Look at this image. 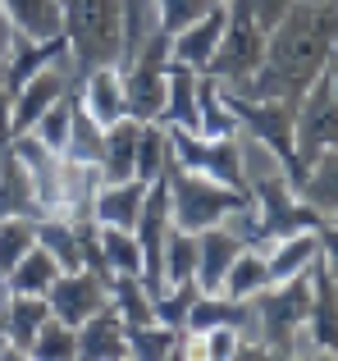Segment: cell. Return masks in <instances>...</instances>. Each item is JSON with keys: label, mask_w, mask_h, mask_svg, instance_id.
I'll list each match as a JSON object with an SVG mask.
<instances>
[{"label": "cell", "mask_w": 338, "mask_h": 361, "mask_svg": "<svg viewBox=\"0 0 338 361\" xmlns=\"http://www.w3.org/2000/svg\"><path fill=\"white\" fill-rule=\"evenodd\" d=\"M338 51V0H293L288 14L265 32V60L242 87V97H270L297 110Z\"/></svg>", "instance_id": "cell-1"}, {"label": "cell", "mask_w": 338, "mask_h": 361, "mask_svg": "<svg viewBox=\"0 0 338 361\" xmlns=\"http://www.w3.org/2000/svg\"><path fill=\"white\" fill-rule=\"evenodd\" d=\"M161 178L169 188V220H174V229H187V233H206L211 224H224L229 215L256 206L251 202V188L215 183V178L196 174V169H183L174 160H169V169Z\"/></svg>", "instance_id": "cell-2"}, {"label": "cell", "mask_w": 338, "mask_h": 361, "mask_svg": "<svg viewBox=\"0 0 338 361\" xmlns=\"http://www.w3.org/2000/svg\"><path fill=\"white\" fill-rule=\"evenodd\" d=\"M69 37L78 78L96 64H119L124 51V0H55Z\"/></svg>", "instance_id": "cell-3"}, {"label": "cell", "mask_w": 338, "mask_h": 361, "mask_svg": "<svg viewBox=\"0 0 338 361\" xmlns=\"http://www.w3.org/2000/svg\"><path fill=\"white\" fill-rule=\"evenodd\" d=\"M224 101H229L233 119H238V133H247L251 142L270 151V156L284 165V178L293 188L306 183V165L297 160V137H293V106L284 101H270V97H242V92L224 87Z\"/></svg>", "instance_id": "cell-4"}, {"label": "cell", "mask_w": 338, "mask_h": 361, "mask_svg": "<svg viewBox=\"0 0 338 361\" xmlns=\"http://www.w3.org/2000/svg\"><path fill=\"white\" fill-rule=\"evenodd\" d=\"M251 311H256V338L270 348V357H297V338L311 311V270L265 283L251 298Z\"/></svg>", "instance_id": "cell-5"}, {"label": "cell", "mask_w": 338, "mask_h": 361, "mask_svg": "<svg viewBox=\"0 0 338 361\" xmlns=\"http://www.w3.org/2000/svg\"><path fill=\"white\" fill-rule=\"evenodd\" d=\"M265 60V27L251 18L247 0H224V32L215 46L206 78H215L220 87H242Z\"/></svg>", "instance_id": "cell-6"}, {"label": "cell", "mask_w": 338, "mask_h": 361, "mask_svg": "<svg viewBox=\"0 0 338 361\" xmlns=\"http://www.w3.org/2000/svg\"><path fill=\"white\" fill-rule=\"evenodd\" d=\"M251 202H256V238H251V247H270L288 238V233H311L325 220L284 174H265L251 188Z\"/></svg>", "instance_id": "cell-7"}, {"label": "cell", "mask_w": 338, "mask_h": 361, "mask_svg": "<svg viewBox=\"0 0 338 361\" xmlns=\"http://www.w3.org/2000/svg\"><path fill=\"white\" fill-rule=\"evenodd\" d=\"M124 69V97H128V115L137 123L161 119L165 110V82H169V32L165 27H151L142 46L133 51V60L119 64Z\"/></svg>", "instance_id": "cell-8"}, {"label": "cell", "mask_w": 338, "mask_h": 361, "mask_svg": "<svg viewBox=\"0 0 338 361\" xmlns=\"http://www.w3.org/2000/svg\"><path fill=\"white\" fill-rule=\"evenodd\" d=\"M165 137H169V156H174V165L196 169V174L215 178V183L247 188L238 133H233V137H201V133H187V128H165Z\"/></svg>", "instance_id": "cell-9"}, {"label": "cell", "mask_w": 338, "mask_h": 361, "mask_svg": "<svg viewBox=\"0 0 338 361\" xmlns=\"http://www.w3.org/2000/svg\"><path fill=\"white\" fill-rule=\"evenodd\" d=\"M293 137H297V160L311 169V160L320 151L338 147V97L330 87V73L306 87V97L297 101V115H293Z\"/></svg>", "instance_id": "cell-10"}, {"label": "cell", "mask_w": 338, "mask_h": 361, "mask_svg": "<svg viewBox=\"0 0 338 361\" xmlns=\"http://www.w3.org/2000/svg\"><path fill=\"white\" fill-rule=\"evenodd\" d=\"M73 87H78L73 55H60V60H51L42 73H32V78H27L23 87L14 92V106H9V133H27L37 119L46 115V110L55 106V101L69 97Z\"/></svg>", "instance_id": "cell-11"}, {"label": "cell", "mask_w": 338, "mask_h": 361, "mask_svg": "<svg viewBox=\"0 0 338 361\" xmlns=\"http://www.w3.org/2000/svg\"><path fill=\"white\" fill-rule=\"evenodd\" d=\"M46 302H51L55 320L78 329L87 316H96L101 307H110V279L96 274V270H60V279L51 283Z\"/></svg>", "instance_id": "cell-12"}, {"label": "cell", "mask_w": 338, "mask_h": 361, "mask_svg": "<svg viewBox=\"0 0 338 361\" xmlns=\"http://www.w3.org/2000/svg\"><path fill=\"white\" fill-rule=\"evenodd\" d=\"M302 334L311 353L338 357V279L320 265V256L311 261V311H306Z\"/></svg>", "instance_id": "cell-13"}, {"label": "cell", "mask_w": 338, "mask_h": 361, "mask_svg": "<svg viewBox=\"0 0 338 361\" xmlns=\"http://www.w3.org/2000/svg\"><path fill=\"white\" fill-rule=\"evenodd\" d=\"M78 106L87 110L101 128H110L115 119L128 115V97H124V69L119 64H96L78 78Z\"/></svg>", "instance_id": "cell-14"}, {"label": "cell", "mask_w": 338, "mask_h": 361, "mask_svg": "<svg viewBox=\"0 0 338 361\" xmlns=\"http://www.w3.org/2000/svg\"><path fill=\"white\" fill-rule=\"evenodd\" d=\"M242 247H251L247 238H242L233 224H211L206 233H196V288L201 293H220L224 274H229L233 256L242 252Z\"/></svg>", "instance_id": "cell-15"}, {"label": "cell", "mask_w": 338, "mask_h": 361, "mask_svg": "<svg viewBox=\"0 0 338 361\" xmlns=\"http://www.w3.org/2000/svg\"><path fill=\"white\" fill-rule=\"evenodd\" d=\"M0 320H5L9 357H27V353H32L37 329L51 320V302L32 298V293H5V302H0Z\"/></svg>", "instance_id": "cell-16"}, {"label": "cell", "mask_w": 338, "mask_h": 361, "mask_svg": "<svg viewBox=\"0 0 338 361\" xmlns=\"http://www.w3.org/2000/svg\"><path fill=\"white\" fill-rule=\"evenodd\" d=\"M220 32H224V0L211 9V14H201L196 23H187L183 32L169 37V60H178V64H187V69L206 73L215 46H220Z\"/></svg>", "instance_id": "cell-17"}, {"label": "cell", "mask_w": 338, "mask_h": 361, "mask_svg": "<svg viewBox=\"0 0 338 361\" xmlns=\"http://www.w3.org/2000/svg\"><path fill=\"white\" fill-rule=\"evenodd\" d=\"M137 133H142V123H137L133 115L115 119L106 128V147H101V160H96V178L101 183L137 178Z\"/></svg>", "instance_id": "cell-18"}, {"label": "cell", "mask_w": 338, "mask_h": 361, "mask_svg": "<svg viewBox=\"0 0 338 361\" xmlns=\"http://www.w3.org/2000/svg\"><path fill=\"white\" fill-rule=\"evenodd\" d=\"M146 188H151V183H142V178L101 183L96 197H92V220H96V224H110V229H137V215H142Z\"/></svg>", "instance_id": "cell-19"}, {"label": "cell", "mask_w": 338, "mask_h": 361, "mask_svg": "<svg viewBox=\"0 0 338 361\" xmlns=\"http://www.w3.org/2000/svg\"><path fill=\"white\" fill-rule=\"evenodd\" d=\"M78 357L87 361H119L128 357V325L119 320L115 307H101L78 325Z\"/></svg>", "instance_id": "cell-20"}, {"label": "cell", "mask_w": 338, "mask_h": 361, "mask_svg": "<svg viewBox=\"0 0 338 361\" xmlns=\"http://www.w3.org/2000/svg\"><path fill=\"white\" fill-rule=\"evenodd\" d=\"M9 215H32V220H42V206H37L27 165L5 142V147H0V220H9Z\"/></svg>", "instance_id": "cell-21"}, {"label": "cell", "mask_w": 338, "mask_h": 361, "mask_svg": "<svg viewBox=\"0 0 338 361\" xmlns=\"http://www.w3.org/2000/svg\"><path fill=\"white\" fill-rule=\"evenodd\" d=\"M169 82H165V110H161V123L165 128H187L196 133V78L201 73L187 69V64L169 60Z\"/></svg>", "instance_id": "cell-22"}, {"label": "cell", "mask_w": 338, "mask_h": 361, "mask_svg": "<svg viewBox=\"0 0 338 361\" xmlns=\"http://www.w3.org/2000/svg\"><path fill=\"white\" fill-rule=\"evenodd\" d=\"M261 252H265V265H270V283H279V279H293V274L311 270V261L320 256V238H315V229L311 233H288V238L261 247Z\"/></svg>", "instance_id": "cell-23"}, {"label": "cell", "mask_w": 338, "mask_h": 361, "mask_svg": "<svg viewBox=\"0 0 338 361\" xmlns=\"http://www.w3.org/2000/svg\"><path fill=\"white\" fill-rule=\"evenodd\" d=\"M37 247H46L60 270H82V233L69 215H42L37 220Z\"/></svg>", "instance_id": "cell-24"}, {"label": "cell", "mask_w": 338, "mask_h": 361, "mask_svg": "<svg viewBox=\"0 0 338 361\" xmlns=\"http://www.w3.org/2000/svg\"><path fill=\"white\" fill-rule=\"evenodd\" d=\"M196 133L201 137H233L238 133V119H233L229 101H224V87L215 78H196Z\"/></svg>", "instance_id": "cell-25"}, {"label": "cell", "mask_w": 338, "mask_h": 361, "mask_svg": "<svg viewBox=\"0 0 338 361\" xmlns=\"http://www.w3.org/2000/svg\"><path fill=\"white\" fill-rule=\"evenodd\" d=\"M9 14V23L18 27V37H60L64 32V18H60V5L55 0H0Z\"/></svg>", "instance_id": "cell-26"}, {"label": "cell", "mask_w": 338, "mask_h": 361, "mask_svg": "<svg viewBox=\"0 0 338 361\" xmlns=\"http://www.w3.org/2000/svg\"><path fill=\"white\" fill-rule=\"evenodd\" d=\"M297 192H302L320 215H338V147L320 151V156L311 160V169H306V183L297 188Z\"/></svg>", "instance_id": "cell-27"}, {"label": "cell", "mask_w": 338, "mask_h": 361, "mask_svg": "<svg viewBox=\"0 0 338 361\" xmlns=\"http://www.w3.org/2000/svg\"><path fill=\"white\" fill-rule=\"evenodd\" d=\"M270 283V265H265V252L261 247H242L238 256H233L229 274H224L220 293H229V298H256L261 288Z\"/></svg>", "instance_id": "cell-28"}, {"label": "cell", "mask_w": 338, "mask_h": 361, "mask_svg": "<svg viewBox=\"0 0 338 361\" xmlns=\"http://www.w3.org/2000/svg\"><path fill=\"white\" fill-rule=\"evenodd\" d=\"M96 243H101V256H106L110 274H137V279H142V243H137L133 229L96 224Z\"/></svg>", "instance_id": "cell-29"}, {"label": "cell", "mask_w": 338, "mask_h": 361, "mask_svg": "<svg viewBox=\"0 0 338 361\" xmlns=\"http://www.w3.org/2000/svg\"><path fill=\"white\" fill-rule=\"evenodd\" d=\"M5 279H9V293H32V298H46L51 283L60 279V265H55V256L46 252V247H32V252L14 265Z\"/></svg>", "instance_id": "cell-30"}, {"label": "cell", "mask_w": 338, "mask_h": 361, "mask_svg": "<svg viewBox=\"0 0 338 361\" xmlns=\"http://www.w3.org/2000/svg\"><path fill=\"white\" fill-rule=\"evenodd\" d=\"M178 338H183V329L165 325V320L128 325V357H137V361H165V357H178Z\"/></svg>", "instance_id": "cell-31"}, {"label": "cell", "mask_w": 338, "mask_h": 361, "mask_svg": "<svg viewBox=\"0 0 338 361\" xmlns=\"http://www.w3.org/2000/svg\"><path fill=\"white\" fill-rule=\"evenodd\" d=\"M110 307L119 311L124 325H146V320H156L151 288H146L137 274H115V279H110Z\"/></svg>", "instance_id": "cell-32"}, {"label": "cell", "mask_w": 338, "mask_h": 361, "mask_svg": "<svg viewBox=\"0 0 338 361\" xmlns=\"http://www.w3.org/2000/svg\"><path fill=\"white\" fill-rule=\"evenodd\" d=\"M101 147H106V128H101V123L92 119L82 106H73V123H69V142H64V156H69L73 165H92V169H96Z\"/></svg>", "instance_id": "cell-33"}, {"label": "cell", "mask_w": 338, "mask_h": 361, "mask_svg": "<svg viewBox=\"0 0 338 361\" xmlns=\"http://www.w3.org/2000/svg\"><path fill=\"white\" fill-rule=\"evenodd\" d=\"M169 137H165V123L151 119L142 123V133H137V178L142 183H156V178L169 169Z\"/></svg>", "instance_id": "cell-34"}, {"label": "cell", "mask_w": 338, "mask_h": 361, "mask_svg": "<svg viewBox=\"0 0 338 361\" xmlns=\"http://www.w3.org/2000/svg\"><path fill=\"white\" fill-rule=\"evenodd\" d=\"M32 247H37V220L32 215H9V220H0V274H9Z\"/></svg>", "instance_id": "cell-35"}, {"label": "cell", "mask_w": 338, "mask_h": 361, "mask_svg": "<svg viewBox=\"0 0 338 361\" xmlns=\"http://www.w3.org/2000/svg\"><path fill=\"white\" fill-rule=\"evenodd\" d=\"M161 274L165 283H183L196 274V233L187 229H169L165 252H161Z\"/></svg>", "instance_id": "cell-36"}, {"label": "cell", "mask_w": 338, "mask_h": 361, "mask_svg": "<svg viewBox=\"0 0 338 361\" xmlns=\"http://www.w3.org/2000/svg\"><path fill=\"white\" fill-rule=\"evenodd\" d=\"M73 106H78V87H73L69 97H60V101H55V106L46 110V115L37 119L27 133H32L37 142H46L51 151H60V156H64V142H69V123H73Z\"/></svg>", "instance_id": "cell-37"}, {"label": "cell", "mask_w": 338, "mask_h": 361, "mask_svg": "<svg viewBox=\"0 0 338 361\" xmlns=\"http://www.w3.org/2000/svg\"><path fill=\"white\" fill-rule=\"evenodd\" d=\"M27 357H42V361H69V357H78V329L51 316L42 329H37L32 353H27Z\"/></svg>", "instance_id": "cell-38"}, {"label": "cell", "mask_w": 338, "mask_h": 361, "mask_svg": "<svg viewBox=\"0 0 338 361\" xmlns=\"http://www.w3.org/2000/svg\"><path fill=\"white\" fill-rule=\"evenodd\" d=\"M196 279H183V283H165L161 293H151V307H156V320H165V325L183 329L187 325V311H192L196 302Z\"/></svg>", "instance_id": "cell-39"}, {"label": "cell", "mask_w": 338, "mask_h": 361, "mask_svg": "<svg viewBox=\"0 0 338 361\" xmlns=\"http://www.w3.org/2000/svg\"><path fill=\"white\" fill-rule=\"evenodd\" d=\"M215 5H220V0H156V23L174 37V32H183L187 23H196L201 14H211Z\"/></svg>", "instance_id": "cell-40"}, {"label": "cell", "mask_w": 338, "mask_h": 361, "mask_svg": "<svg viewBox=\"0 0 338 361\" xmlns=\"http://www.w3.org/2000/svg\"><path fill=\"white\" fill-rule=\"evenodd\" d=\"M238 329H211V334H201L206 343V361H233L238 357Z\"/></svg>", "instance_id": "cell-41"}, {"label": "cell", "mask_w": 338, "mask_h": 361, "mask_svg": "<svg viewBox=\"0 0 338 361\" xmlns=\"http://www.w3.org/2000/svg\"><path fill=\"white\" fill-rule=\"evenodd\" d=\"M315 238H320V265L338 279V215H325L320 229H315Z\"/></svg>", "instance_id": "cell-42"}, {"label": "cell", "mask_w": 338, "mask_h": 361, "mask_svg": "<svg viewBox=\"0 0 338 361\" xmlns=\"http://www.w3.org/2000/svg\"><path fill=\"white\" fill-rule=\"evenodd\" d=\"M288 5H293V0H247V9H251V18H256V23H261V27H265V32H270V27H275V23H279V18H284V14H288Z\"/></svg>", "instance_id": "cell-43"}, {"label": "cell", "mask_w": 338, "mask_h": 361, "mask_svg": "<svg viewBox=\"0 0 338 361\" xmlns=\"http://www.w3.org/2000/svg\"><path fill=\"white\" fill-rule=\"evenodd\" d=\"M9 106H14V92H9L5 64H0V142H9Z\"/></svg>", "instance_id": "cell-44"}, {"label": "cell", "mask_w": 338, "mask_h": 361, "mask_svg": "<svg viewBox=\"0 0 338 361\" xmlns=\"http://www.w3.org/2000/svg\"><path fill=\"white\" fill-rule=\"evenodd\" d=\"M14 42H18V27L9 23V14H5V5H0V64H5V55L14 51Z\"/></svg>", "instance_id": "cell-45"}, {"label": "cell", "mask_w": 338, "mask_h": 361, "mask_svg": "<svg viewBox=\"0 0 338 361\" xmlns=\"http://www.w3.org/2000/svg\"><path fill=\"white\" fill-rule=\"evenodd\" d=\"M325 73H330V87H334V97H338V51H334V60H330V69H325Z\"/></svg>", "instance_id": "cell-46"}, {"label": "cell", "mask_w": 338, "mask_h": 361, "mask_svg": "<svg viewBox=\"0 0 338 361\" xmlns=\"http://www.w3.org/2000/svg\"><path fill=\"white\" fill-rule=\"evenodd\" d=\"M0 357H9V338H5V320H0Z\"/></svg>", "instance_id": "cell-47"}, {"label": "cell", "mask_w": 338, "mask_h": 361, "mask_svg": "<svg viewBox=\"0 0 338 361\" xmlns=\"http://www.w3.org/2000/svg\"><path fill=\"white\" fill-rule=\"evenodd\" d=\"M0 147H5V142H0Z\"/></svg>", "instance_id": "cell-48"}]
</instances>
